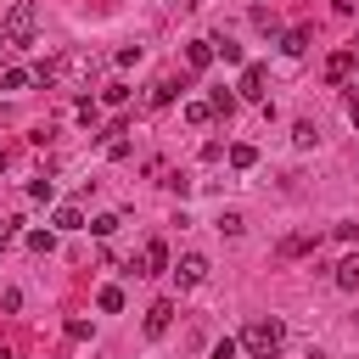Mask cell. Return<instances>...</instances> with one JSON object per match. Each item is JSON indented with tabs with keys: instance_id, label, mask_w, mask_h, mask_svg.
I'll use <instances>...</instances> for the list:
<instances>
[{
	"instance_id": "obj_12",
	"label": "cell",
	"mask_w": 359,
	"mask_h": 359,
	"mask_svg": "<svg viewBox=\"0 0 359 359\" xmlns=\"http://www.w3.org/2000/svg\"><path fill=\"white\" fill-rule=\"evenodd\" d=\"M280 50H286V56H303V50H309V28H292V34L280 39Z\"/></svg>"
},
{
	"instance_id": "obj_1",
	"label": "cell",
	"mask_w": 359,
	"mask_h": 359,
	"mask_svg": "<svg viewBox=\"0 0 359 359\" xmlns=\"http://www.w3.org/2000/svg\"><path fill=\"white\" fill-rule=\"evenodd\" d=\"M280 348H286V325L280 320H252L241 331V353L247 359H280Z\"/></svg>"
},
{
	"instance_id": "obj_24",
	"label": "cell",
	"mask_w": 359,
	"mask_h": 359,
	"mask_svg": "<svg viewBox=\"0 0 359 359\" xmlns=\"http://www.w3.org/2000/svg\"><path fill=\"white\" fill-rule=\"evenodd\" d=\"M90 230H95V236H112V230H118V213H101V219H90Z\"/></svg>"
},
{
	"instance_id": "obj_21",
	"label": "cell",
	"mask_w": 359,
	"mask_h": 359,
	"mask_svg": "<svg viewBox=\"0 0 359 359\" xmlns=\"http://www.w3.org/2000/svg\"><path fill=\"white\" fill-rule=\"evenodd\" d=\"M213 50H219L224 62H241V45H236V39H213Z\"/></svg>"
},
{
	"instance_id": "obj_4",
	"label": "cell",
	"mask_w": 359,
	"mask_h": 359,
	"mask_svg": "<svg viewBox=\"0 0 359 359\" xmlns=\"http://www.w3.org/2000/svg\"><path fill=\"white\" fill-rule=\"evenodd\" d=\"M174 275H180V286H202V280H208V258H202V252H185V258L174 264Z\"/></svg>"
},
{
	"instance_id": "obj_17",
	"label": "cell",
	"mask_w": 359,
	"mask_h": 359,
	"mask_svg": "<svg viewBox=\"0 0 359 359\" xmlns=\"http://www.w3.org/2000/svg\"><path fill=\"white\" fill-rule=\"evenodd\" d=\"M28 247L34 252H56V230H28Z\"/></svg>"
},
{
	"instance_id": "obj_14",
	"label": "cell",
	"mask_w": 359,
	"mask_h": 359,
	"mask_svg": "<svg viewBox=\"0 0 359 359\" xmlns=\"http://www.w3.org/2000/svg\"><path fill=\"white\" fill-rule=\"evenodd\" d=\"M314 241H320V236H286V241H280V258H297V252H309Z\"/></svg>"
},
{
	"instance_id": "obj_26",
	"label": "cell",
	"mask_w": 359,
	"mask_h": 359,
	"mask_svg": "<svg viewBox=\"0 0 359 359\" xmlns=\"http://www.w3.org/2000/svg\"><path fill=\"white\" fill-rule=\"evenodd\" d=\"M236 353H241V342H230V337H224V342L213 348V359H236Z\"/></svg>"
},
{
	"instance_id": "obj_3",
	"label": "cell",
	"mask_w": 359,
	"mask_h": 359,
	"mask_svg": "<svg viewBox=\"0 0 359 359\" xmlns=\"http://www.w3.org/2000/svg\"><path fill=\"white\" fill-rule=\"evenodd\" d=\"M157 269H168V247L163 241H146L140 247V264H129V275H157Z\"/></svg>"
},
{
	"instance_id": "obj_22",
	"label": "cell",
	"mask_w": 359,
	"mask_h": 359,
	"mask_svg": "<svg viewBox=\"0 0 359 359\" xmlns=\"http://www.w3.org/2000/svg\"><path fill=\"white\" fill-rule=\"evenodd\" d=\"M28 84H34V73H22V67H11V73H6V90H28Z\"/></svg>"
},
{
	"instance_id": "obj_27",
	"label": "cell",
	"mask_w": 359,
	"mask_h": 359,
	"mask_svg": "<svg viewBox=\"0 0 359 359\" xmlns=\"http://www.w3.org/2000/svg\"><path fill=\"white\" fill-rule=\"evenodd\" d=\"M11 236H17V219H0V247H6Z\"/></svg>"
},
{
	"instance_id": "obj_10",
	"label": "cell",
	"mask_w": 359,
	"mask_h": 359,
	"mask_svg": "<svg viewBox=\"0 0 359 359\" xmlns=\"http://www.w3.org/2000/svg\"><path fill=\"white\" fill-rule=\"evenodd\" d=\"M174 101V79H157L151 90H146V107H168Z\"/></svg>"
},
{
	"instance_id": "obj_30",
	"label": "cell",
	"mask_w": 359,
	"mask_h": 359,
	"mask_svg": "<svg viewBox=\"0 0 359 359\" xmlns=\"http://www.w3.org/2000/svg\"><path fill=\"white\" fill-rule=\"evenodd\" d=\"M353 73H359V67H353Z\"/></svg>"
},
{
	"instance_id": "obj_29",
	"label": "cell",
	"mask_w": 359,
	"mask_h": 359,
	"mask_svg": "<svg viewBox=\"0 0 359 359\" xmlns=\"http://www.w3.org/2000/svg\"><path fill=\"white\" fill-rule=\"evenodd\" d=\"M6 45H11V39H6V34H0V56H6Z\"/></svg>"
},
{
	"instance_id": "obj_23",
	"label": "cell",
	"mask_w": 359,
	"mask_h": 359,
	"mask_svg": "<svg viewBox=\"0 0 359 359\" xmlns=\"http://www.w3.org/2000/svg\"><path fill=\"white\" fill-rule=\"evenodd\" d=\"M101 101H107V107H123V101H129V90H123V84H107V90H101Z\"/></svg>"
},
{
	"instance_id": "obj_25",
	"label": "cell",
	"mask_w": 359,
	"mask_h": 359,
	"mask_svg": "<svg viewBox=\"0 0 359 359\" xmlns=\"http://www.w3.org/2000/svg\"><path fill=\"white\" fill-rule=\"evenodd\" d=\"M331 236H337V241H353V236H359V224H353V219H337V224H331Z\"/></svg>"
},
{
	"instance_id": "obj_18",
	"label": "cell",
	"mask_w": 359,
	"mask_h": 359,
	"mask_svg": "<svg viewBox=\"0 0 359 359\" xmlns=\"http://www.w3.org/2000/svg\"><path fill=\"white\" fill-rule=\"evenodd\" d=\"M95 303H101L107 314H118V309H123V292H118V286H101V292H95Z\"/></svg>"
},
{
	"instance_id": "obj_11",
	"label": "cell",
	"mask_w": 359,
	"mask_h": 359,
	"mask_svg": "<svg viewBox=\"0 0 359 359\" xmlns=\"http://www.w3.org/2000/svg\"><path fill=\"white\" fill-rule=\"evenodd\" d=\"M236 101H241L236 90H213V95H208V107H213L219 118H230V112H236Z\"/></svg>"
},
{
	"instance_id": "obj_6",
	"label": "cell",
	"mask_w": 359,
	"mask_h": 359,
	"mask_svg": "<svg viewBox=\"0 0 359 359\" xmlns=\"http://www.w3.org/2000/svg\"><path fill=\"white\" fill-rule=\"evenodd\" d=\"M168 325H174V303L163 297V303H151V309H146V337H163Z\"/></svg>"
},
{
	"instance_id": "obj_13",
	"label": "cell",
	"mask_w": 359,
	"mask_h": 359,
	"mask_svg": "<svg viewBox=\"0 0 359 359\" xmlns=\"http://www.w3.org/2000/svg\"><path fill=\"white\" fill-rule=\"evenodd\" d=\"M50 224H56V230H79V224H84V213L67 202V208H56V219H50Z\"/></svg>"
},
{
	"instance_id": "obj_20",
	"label": "cell",
	"mask_w": 359,
	"mask_h": 359,
	"mask_svg": "<svg viewBox=\"0 0 359 359\" xmlns=\"http://www.w3.org/2000/svg\"><path fill=\"white\" fill-rule=\"evenodd\" d=\"M252 163H258L252 146H230V168H252Z\"/></svg>"
},
{
	"instance_id": "obj_19",
	"label": "cell",
	"mask_w": 359,
	"mask_h": 359,
	"mask_svg": "<svg viewBox=\"0 0 359 359\" xmlns=\"http://www.w3.org/2000/svg\"><path fill=\"white\" fill-rule=\"evenodd\" d=\"M314 135H320V129H314L309 118H303V123H292V146H314Z\"/></svg>"
},
{
	"instance_id": "obj_5",
	"label": "cell",
	"mask_w": 359,
	"mask_h": 359,
	"mask_svg": "<svg viewBox=\"0 0 359 359\" xmlns=\"http://www.w3.org/2000/svg\"><path fill=\"white\" fill-rule=\"evenodd\" d=\"M353 67H359V50H331V56H325V79H331V84H342Z\"/></svg>"
},
{
	"instance_id": "obj_16",
	"label": "cell",
	"mask_w": 359,
	"mask_h": 359,
	"mask_svg": "<svg viewBox=\"0 0 359 359\" xmlns=\"http://www.w3.org/2000/svg\"><path fill=\"white\" fill-rule=\"evenodd\" d=\"M219 230H224V236H241V230H247V219H241L236 208H224V213H219Z\"/></svg>"
},
{
	"instance_id": "obj_7",
	"label": "cell",
	"mask_w": 359,
	"mask_h": 359,
	"mask_svg": "<svg viewBox=\"0 0 359 359\" xmlns=\"http://www.w3.org/2000/svg\"><path fill=\"white\" fill-rule=\"evenodd\" d=\"M236 95H247V101H258V95H264V67H258V62H247V67H241Z\"/></svg>"
},
{
	"instance_id": "obj_15",
	"label": "cell",
	"mask_w": 359,
	"mask_h": 359,
	"mask_svg": "<svg viewBox=\"0 0 359 359\" xmlns=\"http://www.w3.org/2000/svg\"><path fill=\"white\" fill-rule=\"evenodd\" d=\"M208 118H219L208 101H185V123H208Z\"/></svg>"
},
{
	"instance_id": "obj_2",
	"label": "cell",
	"mask_w": 359,
	"mask_h": 359,
	"mask_svg": "<svg viewBox=\"0 0 359 359\" xmlns=\"http://www.w3.org/2000/svg\"><path fill=\"white\" fill-rule=\"evenodd\" d=\"M0 34H6L11 45H34V34H39V11H34V0H11Z\"/></svg>"
},
{
	"instance_id": "obj_9",
	"label": "cell",
	"mask_w": 359,
	"mask_h": 359,
	"mask_svg": "<svg viewBox=\"0 0 359 359\" xmlns=\"http://www.w3.org/2000/svg\"><path fill=\"white\" fill-rule=\"evenodd\" d=\"M219 50H213V39H191V50H185V62H191V73H202L208 62H213Z\"/></svg>"
},
{
	"instance_id": "obj_8",
	"label": "cell",
	"mask_w": 359,
	"mask_h": 359,
	"mask_svg": "<svg viewBox=\"0 0 359 359\" xmlns=\"http://www.w3.org/2000/svg\"><path fill=\"white\" fill-rule=\"evenodd\" d=\"M331 280H337L342 292H359V252H348V258L331 269Z\"/></svg>"
},
{
	"instance_id": "obj_28",
	"label": "cell",
	"mask_w": 359,
	"mask_h": 359,
	"mask_svg": "<svg viewBox=\"0 0 359 359\" xmlns=\"http://www.w3.org/2000/svg\"><path fill=\"white\" fill-rule=\"evenodd\" d=\"M348 118H353V123H359V95H348Z\"/></svg>"
}]
</instances>
